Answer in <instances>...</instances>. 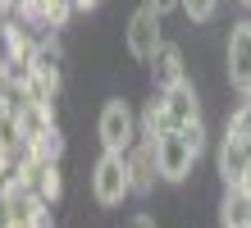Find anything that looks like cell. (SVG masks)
Returning <instances> with one entry per match:
<instances>
[{
	"label": "cell",
	"mask_w": 251,
	"mask_h": 228,
	"mask_svg": "<svg viewBox=\"0 0 251 228\" xmlns=\"http://www.w3.org/2000/svg\"><path fill=\"white\" fill-rule=\"evenodd\" d=\"M215 169H219V178H224V187H233V182L251 169V142L238 137V132H224V142H219V151H215Z\"/></svg>",
	"instance_id": "8"
},
{
	"label": "cell",
	"mask_w": 251,
	"mask_h": 228,
	"mask_svg": "<svg viewBox=\"0 0 251 228\" xmlns=\"http://www.w3.org/2000/svg\"><path fill=\"white\" fill-rule=\"evenodd\" d=\"M178 9L187 14L192 23H210L215 14H219V0H178Z\"/></svg>",
	"instance_id": "14"
},
{
	"label": "cell",
	"mask_w": 251,
	"mask_h": 228,
	"mask_svg": "<svg viewBox=\"0 0 251 228\" xmlns=\"http://www.w3.org/2000/svg\"><path fill=\"white\" fill-rule=\"evenodd\" d=\"M60 82H64V51L55 41H37L32 59H27V91L41 101H55Z\"/></svg>",
	"instance_id": "3"
},
{
	"label": "cell",
	"mask_w": 251,
	"mask_h": 228,
	"mask_svg": "<svg viewBox=\"0 0 251 228\" xmlns=\"http://www.w3.org/2000/svg\"><path fill=\"white\" fill-rule=\"evenodd\" d=\"M146 5H151V9L160 14V19H165V14H169V9H178V0H146Z\"/></svg>",
	"instance_id": "18"
},
{
	"label": "cell",
	"mask_w": 251,
	"mask_h": 228,
	"mask_svg": "<svg viewBox=\"0 0 251 228\" xmlns=\"http://www.w3.org/2000/svg\"><path fill=\"white\" fill-rule=\"evenodd\" d=\"M160 132H169V114H165V101L155 91V101H146V110H142V137H160Z\"/></svg>",
	"instance_id": "13"
},
{
	"label": "cell",
	"mask_w": 251,
	"mask_h": 228,
	"mask_svg": "<svg viewBox=\"0 0 251 228\" xmlns=\"http://www.w3.org/2000/svg\"><path fill=\"white\" fill-rule=\"evenodd\" d=\"M73 9H96V0H73Z\"/></svg>",
	"instance_id": "20"
},
{
	"label": "cell",
	"mask_w": 251,
	"mask_h": 228,
	"mask_svg": "<svg viewBox=\"0 0 251 228\" xmlns=\"http://www.w3.org/2000/svg\"><path fill=\"white\" fill-rule=\"evenodd\" d=\"M155 160H160V178L165 182H183L192 174V164H197V151H192V142L178 128H169L155 137Z\"/></svg>",
	"instance_id": "4"
},
{
	"label": "cell",
	"mask_w": 251,
	"mask_h": 228,
	"mask_svg": "<svg viewBox=\"0 0 251 228\" xmlns=\"http://www.w3.org/2000/svg\"><path fill=\"white\" fill-rule=\"evenodd\" d=\"M178 132H183L187 142H192V151H197V155H201V146H205V124H201V119H192V124H183Z\"/></svg>",
	"instance_id": "16"
},
{
	"label": "cell",
	"mask_w": 251,
	"mask_h": 228,
	"mask_svg": "<svg viewBox=\"0 0 251 228\" xmlns=\"http://www.w3.org/2000/svg\"><path fill=\"white\" fill-rule=\"evenodd\" d=\"M124 41H128V55L137 59V64H151V55L160 51V14L151 9V5H142L137 14L128 19V27H124Z\"/></svg>",
	"instance_id": "5"
},
{
	"label": "cell",
	"mask_w": 251,
	"mask_h": 228,
	"mask_svg": "<svg viewBox=\"0 0 251 228\" xmlns=\"http://www.w3.org/2000/svg\"><path fill=\"white\" fill-rule=\"evenodd\" d=\"M128 174H132V192L146 196L160 182V160H155V137H137L128 146Z\"/></svg>",
	"instance_id": "7"
},
{
	"label": "cell",
	"mask_w": 251,
	"mask_h": 228,
	"mask_svg": "<svg viewBox=\"0 0 251 228\" xmlns=\"http://www.w3.org/2000/svg\"><path fill=\"white\" fill-rule=\"evenodd\" d=\"M219 228H251V196L242 187H228L219 201Z\"/></svg>",
	"instance_id": "11"
},
{
	"label": "cell",
	"mask_w": 251,
	"mask_h": 228,
	"mask_svg": "<svg viewBox=\"0 0 251 228\" xmlns=\"http://www.w3.org/2000/svg\"><path fill=\"white\" fill-rule=\"evenodd\" d=\"M92 196L96 205H124V196H132V174H128V155H114V151H100L96 169H92Z\"/></svg>",
	"instance_id": "2"
},
{
	"label": "cell",
	"mask_w": 251,
	"mask_h": 228,
	"mask_svg": "<svg viewBox=\"0 0 251 228\" xmlns=\"http://www.w3.org/2000/svg\"><path fill=\"white\" fill-rule=\"evenodd\" d=\"M151 78H155V91H169L187 82V64H183V51L174 41H160V51L151 55Z\"/></svg>",
	"instance_id": "9"
},
{
	"label": "cell",
	"mask_w": 251,
	"mask_h": 228,
	"mask_svg": "<svg viewBox=\"0 0 251 228\" xmlns=\"http://www.w3.org/2000/svg\"><path fill=\"white\" fill-rule=\"evenodd\" d=\"M124 228H160V224H155V219H151V215H132V219H128V224H124Z\"/></svg>",
	"instance_id": "19"
},
{
	"label": "cell",
	"mask_w": 251,
	"mask_h": 228,
	"mask_svg": "<svg viewBox=\"0 0 251 228\" xmlns=\"http://www.w3.org/2000/svg\"><path fill=\"white\" fill-rule=\"evenodd\" d=\"M228 132H238V137H247V142H251V96H247V105H242V110L228 119Z\"/></svg>",
	"instance_id": "15"
},
{
	"label": "cell",
	"mask_w": 251,
	"mask_h": 228,
	"mask_svg": "<svg viewBox=\"0 0 251 228\" xmlns=\"http://www.w3.org/2000/svg\"><path fill=\"white\" fill-rule=\"evenodd\" d=\"M23 151H27V155H37V160H55V164H60V155H64V137H60V128H46L41 137H32Z\"/></svg>",
	"instance_id": "12"
},
{
	"label": "cell",
	"mask_w": 251,
	"mask_h": 228,
	"mask_svg": "<svg viewBox=\"0 0 251 228\" xmlns=\"http://www.w3.org/2000/svg\"><path fill=\"white\" fill-rule=\"evenodd\" d=\"M96 137H100V151H114V155H128V146L142 137V124L132 114L128 101H105L100 105V119H96Z\"/></svg>",
	"instance_id": "1"
},
{
	"label": "cell",
	"mask_w": 251,
	"mask_h": 228,
	"mask_svg": "<svg viewBox=\"0 0 251 228\" xmlns=\"http://www.w3.org/2000/svg\"><path fill=\"white\" fill-rule=\"evenodd\" d=\"M160 101H165L169 128H183V124H192V119H201V101H197V87L192 82H178V87L160 91Z\"/></svg>",
	"instance_id": "10"
},
{
	"label": "cell",
	"mask_w": 251,
	"mask_h": 228,
	"mask_svg": "<svg viewBox=\"0 0 251 228\" xmlns=\"http://www.w3.org/2000/svg\"><path fill=\"white\" fill-rule=\"evenodd\" d=\"M23 228H55V224H50V210H46V201H41V205L32 210V215L23 219Z\"/></svg>",
	"instance_id": "17"
},
{
	"label": "cell",
	"mask_w": 251,
	"mask_h": 228,
	"mask_svg": "<svg viewBox=\"0 0 251 228\" xmlns=\"http://www.w3.org/2000/svg\"><path fill=\"white\" fill-rule=\"evenodd\" d=\"M238 5H242V9H251V0H238Z\"/></svg>",
	"instance_id": "21"
},
{
	"label": "cell",
	"mask_w": 251,
	"mask_h": 228,
	"mask_svg": "<svg viewBox=\"0 0 251 228\" xmlns=\"http://www.w3.org/2000/svg\"><path fill=\"white\" fill-rule=\"evenodd\" d=\"M228 82L233 91L251 96V19L233 23V32H228Z\"/></svg>",
	"instance_id": "6"
}]
</instances>
